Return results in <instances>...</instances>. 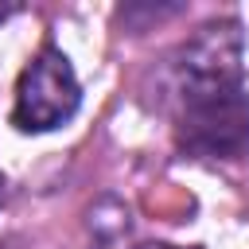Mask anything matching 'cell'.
I'll list each match as a JSON object with an SVG mask.
<instances>
[{
  "label": "cell",
  "instance_id": "6da1fadb",
  "mask_svg": "<svg viewBox=\"0 0 249 249\" xmlns=\"http://www.w3.org/2000/svg\"><path fill=\"white\" fill-rule=\"evenodd\" d=\"M163 101L187 156L237 160L249 152L245 35L237 19L202 23L171 51Z\"/></svg>",
  "mask_w": 249,
  "mask_h": 249
},
{
  "label": "cell",
  "instance_id": "7a4b0ae2",
  "mask_svg": "<svg viewBox=\"0 0 249 249\" xmlns=\"http://www.w3.org/2000/svg\"><path fill=\"white\" fill-rule=\"evenodd\" d=\"M78 101H82V86L74 62L58 47H43L19 74L12 124L19 132H51L78 113Z\"/></svg>",
  "mask_w": 249,
  "mask_h": 249
},
{
  "label": "cell",
  "instance_id": "3957f363",
  "mask_svg": "<svg viewBox=\"0 0 249 249\" xmlns=\"http://www.w3.org/2000/svg\"><path fill=\"white\" fill-rule=\"evenodd\" d=\"M136 249H175V245H163V241H156V245H136Z\"/></svg>",
  "mask_w": 249,
  "mask_h": 249
},
{
  "label": "cell",
  "instance_id": "277c9868",
  "mask_svg": "<svg viewBox=\"0 0 249 249\" xmlns=\"http://www.w3.org/2000/svg\"><path fill=\"white\" fill-rule=\"evenodd\" d=\"M4 195H8V187H4V179H0V206H4Z\"/></svg>",
  "mask_w": 249,
  "mask_h": 249
}]
</instances>
